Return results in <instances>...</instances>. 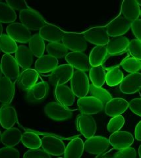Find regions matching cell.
Here are the masks:
<instances>
[{
	"label": "cell",
	"mask_w": 141,
	"mask_h": 158,
	"mask_svg": "<svg viewBox=\"0 0 141 158\" xmlns=\"http://www.w3.org/2000/svg\"><path fill=\"white\" fill-rule=\"evenodd\" d=\"M19 152L13 147L6 146L0 149V158H20Z\"/></svg>",
	"instance_id": "cell-43"
},
{
	"label": "cell",
	"mask_w": 141,
	"mask_h": 158,
	"mask_svg": "<svg viewBox=\"0 0 141 158\" xmlns=\"http://www.w3.org/2000/svg\"><path fill=\"white\" fill-rule=\"evenodd\" d=\"M108 56L106 46H96L90 54L89 61L92 67H98L102 65L105 59Z\"/></svg>",
	"instance_id": "cell-30"
},
{
	"label": "cell",
	"mask_w": 141,
	"mask_h": 158,
	"mask_svg": "<svg viewBox=\"0 0 141 158\" xmlns=\"http://www.w3.org/2000/svg\"><path fill=\"white\" fill-rule=\"evenodd\" d=\"M17 119V111L15 108L4 105L0 109V124L6 129L13 128Z\"/></svg>",
	"instance_id": "cell-23"
},
{
	"label": "cell",
	"mask_w": 141,
	"mask_h": 158,
	"mask_svg": "<svg viewBox=\"0 0 141 158\" xmlns=\"http://www.w3.org/2000/svg\"><path fill=\"white\" fill-rule=\"evenodd\" d=\"M48 83L46 82H40L36 83L30 90H28L27 96L29 100L32 102L40 101L44 98L48 92Z\"/></svg>",
	"instance_id": "cell-29"
},
{
	"label": "cell",
	"mask_w": 141,
	"mask_h": 158,
	"mask_svg": "<svg viewBox=\"0 0 141 158\" xmlns=\"http://www.w3.org/2000/svg\"><path fill=\"white\" fill-rule=\"evenodd\" d=\"M58 158H64V157H58Z\"/></svg>",
	"instance_id": "cell-58"
},
{
	"label": "cell",
	"mask_w": 141,
	"mask_h": 158,
	"mask_svg": "<svg viewBox=\"0 0 141 158\" xmlns=\"http://www.w3.org/2000/svg\"><path fill=\"white\" fill-rule=\"evenodd\" d=\"M95 158H111L110 156H108L106 154H101L97 156Z\"/></svg>",
	"instance_id": "cell-50"
},
{
	"label": "cell",
	"mask_w": 141,
	"mask_h": 158,
	"mask_svg": "<svg viewBox=\"0 0 141 158\" xmlns=\"http://www.w3.org/2000/svg\"><path fill=\"white\" fill-rule=\"evenodd\" d=\"M139 92V94H140V96H141V88H140V89Z\"/></svg>",
	"instance_id": "cell-56"
},
{
	"label": "cell",
	"mask_w": 141,
	"mask_h": 158,
	"mask_svg": "<svg viewBox=\"0 0 141 158\" xmlns=\"http://www.w3.org/2000/svg\"><path fill=\"white\" fill-rule=\"evenodd\" d=\"M19 19L22 24L32 31H40L46 24V21L40 14L29 8L20 11Z\"/></svg>",
	"instance_id": "cell-2"
},
{
	"label": "cell",
	"mask_w": 141,
	"mask_h": 158,
	"mask_svg": "<svg viewBox=\"0 0 141 158\" xmlns=\"http://www.w3.org/2000/svg\"><path fill=\"white\" fill-rule=\"evenodd\" d=\"M141 88V73H131L123 78L120 84V90L125 94H132L139 91Z\"/></svg>",
	"instance_id": "cell-15"
},
{
	"label": "cell",
	"mask_w": 141,
	"mask_h": 158,
	"mask_svg": "<svg viewBox=\"0 0 141 158\" xmlns=\"http://www.w3.org/2000/svg\"><path fill=\"white\" fill-rule=\"evenodd\" d=\"M112 158H137V152L133 148H127L117 152Z\"/></svg>",
	"instance_id": "cell-45"
},
{
	"label": "cell",
	"mask_w": 141,
	"mask_h": 158,
	"mask_svg": "<svg viewBox=\"0 0 141 158\" xmlns=\"http://www.w3.org/2000/svg\"><path fill=\"white\" fill-rule=\"evenodd\" d=\"M3 33V26L2 23H0V37H1L2 36V34Z\"/></svg>",
	"instance_id": "cell-51"
},
{
	"label": "cell",
	"mask_w": 141,
	"mask_h": 158,
	"mask_svg": "<svg viewBox=\"0 0 141 158\" xmlns=\"http://www.w3.org/2000/svg\"><path fill=\"white\" fill-rule=\"evenodd\" d=\"M21 142L27 148L31 150L39 149L42 145V140L36 133L25 132L22 135Z\"/></svg>",
	"instance_id": "cell-34"
},
{
	"label": "cell",
	"mask_w": 141,
	"mask_h": 158,
	"mask_svg": "<svg viewBox=\"0 0 141 158\" xmlns=\"http://www.w3.org/2000/svg\"><path fill=\"white\" fill-rule=\"evenodd\" d=\"M138 152H139V155L140 158H141V145H140V146H139V148Z\"/></svg>",
	"instance_id": "cell-52"
},
{
	"label": "cell",
	"mask_w": 141,
	"mask_h": 158,
	"mask_svg": "<svg viewBox=\"0 0 141 158\" xmlns=\"http://www.w3.org/2000/svg\"><path fill=\"white\" fill-rule=\"evenodd\" d=\"M78 130L86 138L94 136L96 132V123L94 117L90 115L81 113L77 118Z\"/></svg>",
	"instance_id": "cell-10"
},
{
	"label": "cell",
	"mask_w": 141,
	"mask_h": 158,
	"mask_svg": "<svg viewBox=\"0 0 141 158\" xmlns=\"http://www.w3.org/2000/svg\"><path fill=\"white\" fill-rule=\"evenodd\" d=\"M129 107L135 115L141 117V98H135L131 100Z\"/></svg>",
	"instance_id": "cell-46"
},
{
	"label": "cell",
	"mask_w": 141,
	"mask_h": 158,
	"mask_svg": "<svg viewBox=\"0 0 141 158\" xmlns=\"http://www.w3.org/2000/svg\"><path fill=\"white\" fill-rule=\"evenodd\" d=\"M0 64L4 77L9 78L14 84L15 83L20 75L19 66L15 59L11 54H5L2 58Z\"/></svg>",
	"instance_id": "cell-4"
},
{
	"label": "cell",
	"mask_w": 141,
	"mask_h": 158,
	"mask_svg": "<svg viewBox=\"0 0 141 158\" xmlns=\"http://www.w3.org/2000/svg\"><path fill=\"white\" fill-rule=\"evenodd\" d=\"M41 147L50 155L59 156L64 154L65 145L59 138L52 136H44L42 139Z\"/></svg>",
	"instance_id": "cell-11"
},
{
	"label": "cell",
	"mask_w": 141,
	"mask_h": 158,
	"mask_svg": "<svg viewBox=\"0 0 141 158\" xmlns=\"http://www.w3.org/2000/svg\"><path fill=\"white\" fill-rule=\"evenodd\" d=\"M74 69L69 64L58 66L50 75V81L56 86L64 85L69 82L73 75Z\"/></svg>",
	"instance_id": "cell-6"
},
{
	"label": "cell",
	"mask_w": 141,
	"mask_h": 158,
	"mask_svg": "<svg viewBox=\"0 0 141 158\" xmlns=\"http://www.w3.org/2000/svg\"><path fill=\"white\" fill-rule=\"evenodd\" d=\"M15 60L19 66L25 69H30L34 60V55L29 48L26 46H19L15 52Z\"/></svg>",
	"instance_id": "cell-24"
},
{
	"label": "cell",
	"mask_w": 141,
	"mask_h": 158,
	"mask_svg": "<svg viewBox=\"0 0 141 158\" xmlns=\"http://www.w3.org/2000/svg\"><path fill=\"white\" fill-rule=\"evenodd\" d=\"M38 80V73L33 69L24 70L19 77L18 85L23 90H28Z\"/></svg>",
	"instance_id": "cell-19"
},
{
	"label": "cell",
	"mask_w": 141,
	"mask_h": 158,
	"mask_svg": "<svg viewBox=\"0 0 141 158\" xmlns=\"http://www.w3.org/2000/svg\"><path fill=\"white\" fill-rule=\"evenodd\" d=\"M46 52L50 55L56 59H61L66 56L68 49L60 42L49 43L46 46Z\"/></svg>",
	"instance_id": "cell-36"
},
{
	"label": "cell",
	"mask_w": 141,
	"mask_h": 158,
	"mask_svg": "<svg viewBox=\"0 0 141 158\" xmlns=\"http://www.w3.org/2000/svg\"><path fill=\"white\" fill-rule=\"evenodd\" d=\"M2 67H1V64H0V78L2 77Z\"/></svg>",
	"instance_id": "cell-53"
},
{
	"label": "cell",
	"mask_w": 141,
	"mask_h": 158,
	"mask_svg": "<svg viewBox=\"0 0 141 158\" xmlns=\"http://www.w3.org/2000/svg\"><path fill=\"white\" fill-rule=\"evenodd\" d=\"M131 27V23L126 19L121 13L106 26L109 36H122L127 33Z\"/></svg>",
	"instance_id": "cell-7"
},
{
	"label": "cell",
	"mask_w": 141,
	"mask_h": 158,
	"mask_svg": "<svg viewBox=\"0 0 141 158\" xmlns=\"http://www.w3.org/2000/svg\"><path fill=\"white\" fill-rule=\"evenodd\" d=\"M128 51L130 55L141 61V41L137 39H133L129 42Z\"/></svg>",
	"instance_id": "cell-42"
},
{
	"label": "cell",
	"mask_w": 141,
	"mask_h": 158,
	"mask_svg": "<svg viewBox=\"0 0 141 158\" xmlns=\"http://www.w3.org/2000/svg\"><path fill=\"white\" fill-rule=\"evenodd\" d=\"M110 144L115 150H123L129 148L134 142V137L127 131H118L112 133L109 138Z\"/></svg>",
	"instance_id": "cell-14"
},
{
	"label": "cell",
	"mask_w": 141,
	"mask_h": 158,
	"mask_svg": "<svg viewBox=\"0 0 141 158\" xmlns=\"http://www.w3.org/2000/svg\"><path fill=\"white\" fill-rule=\"evenodd\" d=\"M129 108L128 102L123 98H112L105 105V113L109 117H116L123 114Z\"/></svg>",
	"instance_id": "cell-17"
},
{
	"label": "cell",
	"mask_w": 141,
	"mask_h": 158,
	"mask_svg": "<svg viewBox=\"0 0 141 158\" xmlns=\"http://www.w3.org/2000/svg\"><path fill=\"white\" fill-rule=\"evenodd\" d=\"M23 158H52L51 156L43 149L30 150L24 154Z\"/></svg>",
	"instance_id": "cell-44"
},
{
	"label": "cell",
	"mask_w": 141,
	"mask_h": 158,
	"mask_svg": "<svg viewBox=\"0 0 141 158\" xmlns=\"http://www.w3.org/2000/svg\"><path fill=\"white\" fill-rule=\"evenodd\" d=\"M84 150L83 141L80 138H75L66 147L64 158H81Z\"/></svg>",
	"instance_id": "cell-27"
},
{
	"label": "cell",
	"mask_w": 141,
	"mask_h": 158,
	"mask_svg": "<svg viewBox=\"0 0 141 158\" xmlns=\"http://www.w3.org/2000/svg\"><path fill=\"white\" fill-rule=\"evenodd\" d=\"M129 40L127 37L118 36L110 39L107 44V52L109 55H116L127 52Z\"/></svg>",
	"instance_id": "cell-22"
},
{
	"label": "cell",
	"mask_w": 141,
	"mask_h": 158,
	"mask_svg": "<svg viewBox=\"0 0 141 158\" xmlns=\"http://www.w3.org/2000/svg\"><path fill=\"white\" fill-rule=\"evenodd\" d=\"M55 96L60 104L65 107L72 106L75 102V96L71 89L66 85L57 86Z\"/></svg>",
	"instance_id": "cell-20"
},
{
	"label": "cell",
	"mask_w": 141,
	"mask_h": 158,
	"mask_svg": "<svg viewBox=\"0 0 141 158\" xmlns=\"http://www.w3.org/2000/svg\"><path fill=\"white\" fill-rule=\"evenodd\" d=\"M0 52H1V48H0Z\"/></svg>",
	"instance_id": "cell-59"
},
{
	"label": "cell",
	"mask_w": 141,
	"mask_h": 158,
	"mask_svg": "<svg viewBox=\"0 0 141 158\" xmlns=\"http://www.w3.org/2000/svg\"><path fill=\"white\" fill-rule=\"evenodd\" d=\"M131 30L135 37L141 41V19H138L131 23Z\"/></svg>",
	"instance_id": "cell-48"
},
{
	"label": "cell",
	"mask_w": 141,
	"mask_h": 158,
	"mask_svg": "<svg viewBox=\"0 0 141 158\" xmlns=\"http://www.w3.org/2000/svg\"><path fill=\"white\" fill-rule=\"evenodd\" d=\"M90 78L94 86L102 87L106 82V73L104 68L100 65L98 67H92L90 69Z\"/></svg>",
	"instance_id": "cell-33"
},
{
	"label": "cell",
	"mask_w": 141,
	"mask_h": 158,
	"mask_svg": "<svg viewBox=\"0 0 141 158\" xmlns=\"http://www.w3.org/2000/svg\"><path fill=\"white\" fill-rule=\"evenodd\" d=\"M2 134L1 133V131H0V142H2Z\"/></svg>",
	"instance_id": "cell-55"
},
{
	"label": "cell",
	"mask_w": 141,
	"mask_h": 158,
	"mask_svg": "<svg viewBox=\"0 0 141 158\" xmlns=\"http://www.w3.org/2000/svg\"><path fill=\"white\" fill-rule=\"evenodd\" d=\"M123 79V73L119 68H115L106 73V82L109 86L113 87L119 85Z\"/></svg>",
	"instance_id": "cell-37"
},
{
	"label": "cell",
	"mask_w": 141,
	"mask_h": 158,
	"mask_svg": "<svg viewBox=\"0 0 141 158\" xmlns=\"http://www.w3.org/2000/svg\"><path fill=\"white\" fill-rule=\"evenodd\" d=\"M44 112L51 119L61 121L69 119L73 113L71 110L57 102H50L44 107Z\"/></svg>",
	"instance_id": "cell-5"
},
{
	"label": "cell",
	"mask_w": 141,
	"mask_h": 158,
	"mask_svg": "<svg viewBox=\"0 0 141 158\" xmlns=\"http://www.w3.org/2000/svg\"><path fill=\"white\" fill-rule=\"evenodd\" d=\"M140 16H141V10H140Z\"/></svg>",
	"instance_id": "cell-57"
},
{
	"label": "cell",
	"mask_w": 141,
	"mask_h": 158,
	"mask_svg": "<svg viewBox=\"0 0 141 158\" xmlns=\"http://www.w3.org/2000/svg\"><path fill=\"white\" fill-rule=\"evenodd\" d=\"M7 33L14 41L19 43L29 42L32 38L30 30L19 23L9 24L7 28Z\"/></svg>",
	"instance_id": "cell-12"
},
{
	"label": "cell",
	"mask_w": 141,
	"mask_h": 158,
	"mask_svg": "<svg viewBox=\"0 0 141 158\" xmlns=\"http://www.w3.org/2000/svg\"><path fill=\"white\" fill-rule=\"evenodd\" d=\"M6 3L10 6L14 11H23L24 9H28L27 4L24 1H6Z\"/></svg>",
	"instance_id": "cell-47"
},
{
	"label": "cell",
	"mask_w": 141,
	"mask_h": 158,
	"mask_svg": "<svg viewBox=\"0 0 141 158\" xmlns=\"http://www.w3.org/2000/svg\"><path fill=\"white\" fill-rule=\"evenodd\" d=\"M65 60L69 65L77 69V70L85 72L90 69L89 57L82 52H71L68 53L65 56Z\"/></svg>",
	"instance_id": "cell-16"
},
{
	"label": "cell",
	"mask_w": 141,
	"mask_h": 158,
	"mask_svg": "<svg viewBox=\"0 0 141 158\" xmlns=\"http://www.w3.org/2000/svg\"><path fill=\"white\" fill-rule=\"evenodd\" d=\"M127 57H129V55L127 52L116 55H109L106 57L102 66L105 70L108 71L115 68H119L120 65H122L123 62Z\"/></svg>",
	"instance_id": "cell-31"
},
{
	"label": "cell",
	"mask_w": 141,
	"mask_h": 158,
	"mask_svg": "<svg viewBox=\"0 0 141 158\" xmlns=\"http://www.w3.org/2000/svg\"><path fill=\"white\" fill-rule=\"evenodd\" d=\"M62 44L72 52H82L87 49V41L84 36L79 33L65 32L62 38Z\"/></svg>",
	"instance_id": "cell-3"
},
{
	"label": "cell",
	"mask_w": 141,
	"mask_h": 158,
	"mask_svg": "<svg viewBox=\"0 0 141 158\" xmlns=\"http://www.w3.org/2000/svg\"><path fill=\"white\" fill-rule=\"evenodd\" d=\"M45 48V43L43 38L39 35V34H34L29 41V49H31L33 55L40 58L44 56Z\"/></svg>",
	"instance_id": "cell-32"
},
{
	"label": "cell",
	"mask_w": 141,
	"mask_h": 158,
	"mask_svg": "<svg viewBox=\"0 0 141 158\" xmlns=\"http://www.w3.org/2000/svg\"><path fill=\"white\" fill-rule=\"evenodd\" d=\"M21 131L17 128H11L5 131L2 136V142L6 146L14 147L22 139Z\"/></svg>",
	"instance_id": "cell-28"
},
{
	"label": "cell",
	"mask_w": 141,
	"mask_h": 158,
	"mask_svg": "<svg viewBox=\"0 0 141 158\" xmlns=\"http://www.w3.org/2000/svg\"><path fill=\"white\" fill-rule=\"evenodd\" d=\"M77 106L81 113L92 115L102 111L104 105L93 96H85L78 100Z\"/></svg>",
	"instance_id": "cell-8"
},
{
	"label": "cell",
	"mask_w": 141,
	"mask_h": 158,
	"mask_svg": "<svg viewBox=\"0 0 141 158\" xmlns=\"http://www.w3.org/2000/svg\"><path fill=\"white\" fill-rule=\"evenodd\" d=\"M86 40L96 46H106L110 40V36L104 27H95L86 31L84 34Z\"/></svg>",
	"instance_id": "cell-13"
},
{
	"label": "cell",
	"mask_w": 141,
	"mask_h": 158,
	"mask_svg": "<svg viewBox=\"0 0 141 158\" xmlns=\"http://www.w3.org/2000/svg\"><path fill=\"white\" fill-rule=\"evenodd\" d=\"M125 124V118L123 116L119 115L113 117L109 121L108 127V131L110 133H114L115 132L119 131L121 128L123 127Z\"/></svg>",
	"instance_id": "cell-41"
},
{
	"label": "cell",
	"mask_w": 141,
	"mask_h": 158,
	"mask_svg": "<svg viewBox=\"0 0 141 158\" xmlns=\"http://www.w3.org/2000/svg\"><path fill=\"white\" fill-rule=\"evenodd\" d=\"M70 81L71 89L75 96L79 98L86 96L90 90V84L85 72L75 71Z\"/></svg>",
	"instance_id": "cell-1"
},
{
	"label": "cell",
	"mask_w": 141,
	"mask_h": 158,
	"mask_svg": "<svg viewBox=\"0 0 141 158\" xmlns=\"http://www.w3.org/2000/svg\"><path fill=\"white\" fill-rule=\"evenodd\" d=\"M135 137L139 141H141V121L138 123L135 129Z\"/></svg>",
	"instance_id": "cell-49"
},
{
	"label": "cell",
	"mask_w": 141,
	"mask_h": 158,
	"mask_svg": "<svg viewBox=\"0 0 141 158\" xmlns=\"http://www.w3.org/2000/svg\"><path fill=\"white\" fill-rule=\"evenodd\" d=\"M64 33L65 32L59 27L48 23H46V25L39 31V35L43 38L44 40L50 43L60 42Z\"/></svg>",
	"instance_id": "cell-18"
},
{
	"label": "cell",
	"mask_w": 141,
	"mask_h": 158,
	"mask_svg": "<svg viewBox=\"0 0 141 158\" xmlns=\"http://www.w3.org/2000/svg\"><path fill=\"white\" fill-rule=\"evenodd\" d=\"M16 19L15 11L6 3L0 2V23H11L15 21Z\"/></svg>",
	"instance_id": "cell-35"
},
{
	"label": "cell",
	"mask_w": 141,
	"mask_h": 158,
	"mask_svg": "<svg viewBox=\"0 0 141 158\" xmlns=\"http://www.w3.org/2000/svg\"><path fill=\"white\" fill-rule=\"evenodd\" d=\"M58 59L50 55H44L37 59L35 63L36 71L40 73L52 72L58 67Z\"/></svg>",
	"instance_id": "cell-26"
},
{
	"label": "cell",
	"mask_w": 141,
	"mask_h": 158,
	"mask_svg": "<svg viewBox=\"0 0 141 158\" xmlns=\"http://www.w3.org/2000/svg\"><path fill=\"white\" fill-rule=\"evenodd\" d=\"M0 48L6 54H12L16 52L18 46L16 42L7 34H2L0 37Z\"/></svg>",
	"instance_id": "cell-38"
},
{
	"label": "cell",
	"mask_w": 141,
	"mask_h": 158,
	"mask_svg": "<svg viewBox=\"0 0 141 158\" xmlns=\"http://www.w3.org/2000/svg\"><path fill=\"white\" fill-rule=\"evenodd\" d=\"M125 71L130 73H137L141 69V61L133 57H127L122 63Z\"/></svg>",
	"instance_id": "cell-40"
},
{
	"label": "cell",
	"mask_w": 141,
	"mask_h": 158,
	"mask_svg": "<svg viewBox=\"0 0 141 158\" xmlns=\"http://www.w3.org/2000/svg\"><path fill=\"white\" fill-rule=\"evenodd\" d=\"M137 2L139 6H141V1H137Z\"/></svg>",
	"instance_id": "cell-54"
},
{
	"label": "cell",
	"mask_w": 141,
	"mask_h": 158,
	"mask_svg": "<svg viewBox=\"0 0 141 158\" xmlns=\"http://www.w3.org/2000/svg\"><path fill=\"white\" fill-rule=\"evenodd\" d=\"M90 93L91 96H93L98 99L104 105H106L107 103L112 99V96L105 89L101 87H96L93 85H90Z\"/></svg>",
	"instance_id": "cell-39"
},
{
	"label": "cell",
	"mask_w": 141,
	"mask_h": 158,
	"mask_svg": "<svg viewBox=\"0 0 141 158\" xmlns=\"http://www.w3.org/2000/svg\"><path fill=\"white\" fill-rule=\"evenodd\" d=\"M121 14L132 23L140 15V9L137 1H123L121 7Z\"/></svg>",
	"instance_id": "cell-25"
},
{
	"label": "cell",
	"mask_w": 141,
	"mask_h": 158,
	"mask_svg": "<svg viewBox=\"0 0 141 158\" xmlns=\"http://www.w3.org/2000/svg\"><path fill=\"white\" fill-rule=\"evenodd\" d=\"M15 84L6 77L0 78V102L5 105L11 103L15 94Z\"/></svg>",
	"instance_id": "cell-21"
},
{
	"label": "cell",
	"mask_w": 141,
	"mask_h": 158,
	"mask_svg": "<svg viewBox=\"0 0 141 158\" xmlns=\"http://www.w3.org/2000/svg\"><path fill=\"white\" fill-rule=\"evenodd\" d=\"M110 141L103 136H92L84 143V149L90 154L99 155L103 154L110 147Z\"/></svg>",
	"instance_id": "cell-9"
}]
</instances>
